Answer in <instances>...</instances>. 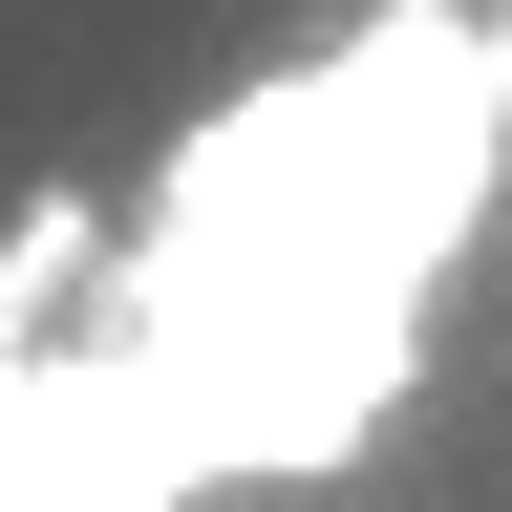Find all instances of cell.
<instances>
[{"mask_svg": "<svg viewBox=\"0 0 512 512\" xmlns=\"http://www.w3.org/2000/svg\"><path fill=\"white\" fill-rule=\"evenodd\" d=\"M470 128H491V171H512V22L470 43Z\"/></svg>", "mask_w": 512, "mask_h": 512, "instance_id": "obj_1", "label": "cell"}]
</instances>
